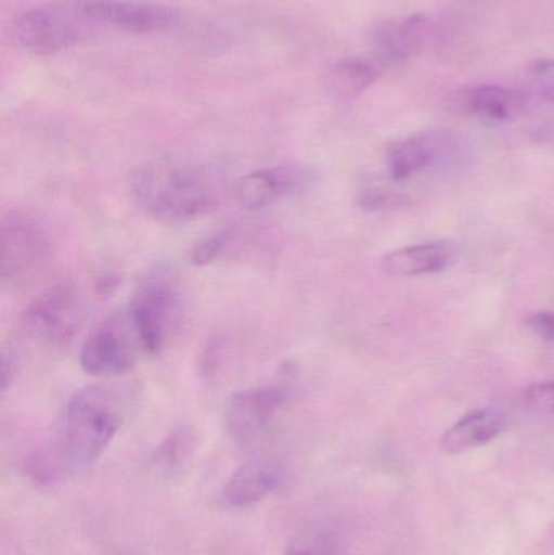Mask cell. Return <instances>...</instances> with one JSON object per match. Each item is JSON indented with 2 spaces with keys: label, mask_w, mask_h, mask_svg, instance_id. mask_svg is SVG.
Instances as JSON below:
<instances>
[{
  "label": "cell",
  "mask_w": 554,
  "mask_h": 555,
  "mask_svg": "<svg viewBox=\"0 0 554 555\" xmlns=\"http://www.w3.org/2000/svg\"><path fill=\"white\" fill-rule=\"evenodd\" d=\"M127 401L111 385L80 388L65 404L48 447L33 456L29 472L39 481H54L93 466L126 421Z\"/></svg>",
  "instance_id": "obj_1"
},
{
  "label": "cell",
  "mask_w": 554,
  "mask_h": 555,
  "mask_svg": "<svg viewBox=\"0 0 554 555\" xmlns=\"http://www.w3.org/2000/svg\"><path fill=\"white\" fill-rule=\"evenodd\" d=\"M130 191L143 214L166 224L189 223L210 215L227 194L220 172L181 162L142 166L132 175Z\"/></svg>",
  "instance_id": "obj_2"
},
{
  "label": "cell",
  "mask_w": 554,
  "mask_h": 555,
  "mask_svg": "<svg viewBox=\"0 0 554 555\" xmlns=\"http://www.w3.org/2000/svg\"><path fill=\"white\" fill-rule=\"evenodd\" d=\"M91 20L81 12L78 3L74 9L35 7L13 20L10 35L18 48L48 55L77 44L88 35Z\"/></svg>",
  "instance_id": "obj_3"
},
{
  "label": "cell",
  "mask_w": 554,
  "mask_h": 555,
  "mask_svg": "<svg viewBox=\"0 0 554 555\" xmlns=\"http://www.w3.org/2000/svg\"><path fill=\"white\" fill-rule=\"evenodd\" d=\"M178 309V291L168 278H146L140 284L126 313L140 351L149 356L162 352L175 325Z\"/></svg>",
  "instance_id": "obj_4"
},
{
  "label": "cell",
  "mask_w": 554,
  "mask_h": 555,
  "mask_svg": "<svg viewBox=\"0 0 554 555\" xmlns=\"http://www.w3.org/2000/svg\"><path fill=\"white\" fill-rule=\"evenodd\" d=\"M51 241L44 228L25 211L13 210L2 220L3 281L23 280L44 266Z\"/></svg>",
  "instance_id": "obj_5"
},
{
  "label": "cell",
  "mask_w": 554,
  "mask_h": 555,
  "mask_svg": "<svg viewBox=\"0 0 554 555\" xmlns=\"http://www.w3.org/2000/svg\"><path fill=\"white\" fill-rule=\"evenodd\" d=\"M80 315L77 289L70 284H57L29 304L23 323L36 341L59 346L70 341L80 325Z\"/></svg>",
  "instance_id": "obj_6"
},
{
  "label": "cell",
  "mask_w": 554,
  "mask_h": 555,
  "mask_svg": "<svg viewBox=\"0 0 554 555\" xmlns=\"http://www.w3.org/2000/svg\"><path fill=\"white\" fill-rule=\"evenodd\" d=\"M139 351V343L124 315L103 323L85 339L80 365L93 377H116L133 367Z\"/></svg>",
  "instance_id": "obj_7"
},
{
  "label": "cell",
  "mask_w": 554,
  "mask_h": 555,
  "mask_svg": "<svg viewBox=\"0 0 554 555\" xmlns=\"http://www.w3.org/2000/svg\"><path fill=\"white\" fill-rule=\"evenodd\" d=\"M438 31V22L431 15L412 13L374 26L370 42L381 64H403L428 49Z\"/></svg>",
  "instance_id": "obj_8"
},
{
  "label": "cell",
  "mask_w": 554,
  "mask_h": 555,
  "mask_svg": "<svg viewBox=\"0 0 554 555\" xmlns=\"http://www.w3.org/2000/svg\"><path fill=\"white\" fill-rule=\"evenodd\" d=\"M288 401V391L279 385L236 391L224 404V426L237 442H247L273 423Z\"/></svg>",
  "instance_id": "obj_9"
},
{
  "label": "cell",
  "mask_w": 554,
  "mask_h": 555,
  "mask_svg": "<svg viewBox=\"0 0 554 555\" xmlns=\"http://www.w3.org/2000/svg\"><path fill=\"white\" fill-rule=\"evenodd\" d=\"M308 179L309 172L299 166H270L241 176L231 185V195L244 210H262L298 194L308 184Z\"/></svg>",
  "instance_id": "obj_10"
},
{
  "label": "cell",
  "mask_w": 554,
  "mask_h": 555,
  "mask_svg": "<svg viewBox=\"0 0 554 555\" xmlns=\"http://www.w3.org/2000/svg\"><path fill=\"white\" fill-rule=\"evenodd\" d=\"M459 150L458 137L442 130H428L394 143L387 153V165L394 181H403L439 163L449 162Z\"/></svg>",
  "instance_id": "obj_11"
},
{
  "label": "cell",
  "mask_w": 554,
  "mask_h": 555,
  "mask_svg": "<svg viewBox=\"0 0 554 555\" xmlns=\"http://www.w3.org/2000/svg\"><path fill=\"white\" fill-rule=\"evenodd\" d=\"M81 12L93 23H111L132 33H158L178 22V12L159 3L132 0H81Z\"/></svg>",
  "instance_id": "obj_12"
},
{
  "label": "cell",
  "mask_w": 554,
  "mask_h": 555,
  "mask_svg": "<svg viewBox=\"0 0 554 555\" xmlns=\"http://www.w3.org/2000/svg\"><path fill=\"white\" fill-rule=\"evenodd\" d=\"M286 469L272 456L247 460L224 482L223 501L231 508H247L266 501L283 485Z\"/></svg>",
  "instance_id": "obj_13"
},
{
  "label": "cell",
  "mask_w": 554,
  "mask_h": 555,
  "mask_svg": "<svg viewBox=\"0 0 554 555\" xmlns=\"http://www.w3.org/2000/svg\"><path fill=\"white\" fill-rule=\"evenodd\" d=\"M458 256L454 244L439 241L394 250L381 260V267L386 275L394 278L435 275L451 269Z\"/></svg>",
  "instance_id": "obj_14"
},
{
  "label": "cell",
  "mask_w": 554,
  "mask_h": 555,
  "mask_svg": "<svg viewBox=\"0 0 554 555\" xmlns=\"http://www.w3.org/2000/svg\"><path fill=\"white\" fill-rule=\"evenodd\" d=\"M471 116L488 126L511 122L526 111L527 96L523 91L501 85H480L472 88L464 98Z\"/></svg>",
  "instance_id": "obj_15"
},
{
  "label": "cell",
  "mask_w": 554,
  "mask_h": 555,
  "mask_svg": "<svg viewBox=\"0 0 554 555\" xmlns=\"http://www.w3.org/2000/svg\"><path fill=\"white\" fill-rule=\"evenodd\" d=\"M506 421L497 410H478L462 417L451 429L446 430L441 439V449L446 453H461L477 449L497 439L503 433Z\"/></svg>",
  "instance_id": "obj_16"
},
{
  "label": "cell",
  "mask_w": 554,
  "mask_h": 555,
  "mask_svg": "<svg viewBox=\"0 0 554 555\" xmlns=\"http://www.w3.org/2000/svg\"><path fill=\"white\" fill-rule=\"evenodd\" d=\"M197 437L194 429L188 426L178 427L165 437L153 452L150 466L162 479H175L184 473L194 456Z\"/></svg>",
  "instance_id": "obj_17"
},
{
  "label": "cell",
  "mask_w": 554,
  "mask_h": 555,
  "mask_svg": "<svg viewBox=\"0 0 554 555\" xmlns=\"http://www.w3.org/2000/svg\"><path fill=\"white\" fill-rule=\"evenodd\" d=\"M379 75L381 68L376 62L360 57L344 59L328 70L325 83L338 100H351L374 85Z\"/></svg>",
  "instance_id": "obj_18"
},
{
  "label": "cell",
  "mask_w": 554,
  "mask_h": 555,
  "mask_svg": "<svg viewBox=\"0 0 554 555\" xmlns=\"http://www.w3.org/2000/svg\"><path fill=\"white\" fill-rule=\"evenodd\" d=\"M285 555H338L337 541L324 530L302 531L289 543Z\"/></svg>",
  "instance_id": "obj_19"
},
{
  "label": "cell",
  "mask_w": 554,
  "mask_h": 555,
  "mask_svg": "<svg viewBox=\"0 0 554 555\" xmlns=\"http://www.w3.org/2000/svg\"><path fill=\"white\" fill-rule=\"evenodd\" d=\"M230 241L231 231L228 230L218 231V233L204 237L192 249L191 262L198 267L210 266L227 250Z\"/></svg>",
  "instance_id": "obj_20"
},
{
  "label": "cell",
  "mask_w": 554,
  "mask_h": 555,
  "mask_svg": "<svg viewBox=\"0 0 554 555\" xmlns=\"http://www.w3.org/2000/svg\"><path fill=\"white\" fill-rule=\"evenodd\" d=\"M527 77L533 90L543 98V100L554 103V59H539L530 62L527 67Z\"/></svg>",
  "instance_id": "obj_21"
},
{
  "label": "cell",
  "mask_w": 554,
  "mask_h": 555,
  "mask_svg": "<svg viewBox=\"0 0 554 555\" xmlns=\"http://www.w3.org/2000/svg\"><path fill=\"white\" fill-rule=\"evenodd\" d=\"M524 403L542 413L554 414V382L530 385L523 395Z\"/></svg>",
  "instance_id": "obj_22"
},
{
  "label": "cell",
  "mask_w": 554,
  "mask_h": 555,
  "mask_svg": "<svg viewBox=\"0 0 554 555\" xmlns=\"http://www.w3.org/2000/svg\"><path fill=\"white\" fill-rule=\"evenodd\" d=\"M527 325L540 338L550 343L554 341V312L533 313L527 320Z\"/></svg>",
  "instance_id": "obj_23"
},
{
  "label": "cell",
  "mask_w": 554,
  "mask_h": 555,
  "mask_svg": "<svg viewBox=\"0 0 554 555\" xmlns=\"http://www.w3.org/2000/svg\"><path fill=\"white\" fill-rule=\"evenodd\" d=\"M15 359L10 354L7 349H3V358H2V385L3 391L9 388V385L12 384L13 378H15Z\"/></svg>",
  "instance_id": "obj_24"
}]
</instances>
